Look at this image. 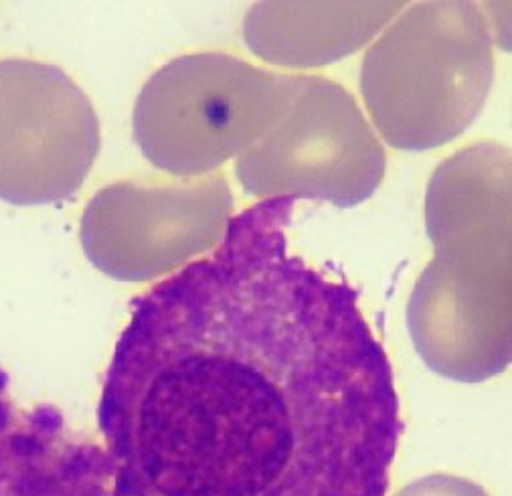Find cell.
<instances>
[{
	"mask_svg": "<svg viewBox=\"0 0 512 496\" xmlns=\"http://www.w3.org/2000/svg\"><path fill=\"white\" fill-rule=\"evenodd\" d=\"M294 201L134 300L98 405L110 496H387L391 361L355 288L290 254Z\"/></svg>",
	"mask_w": 512,
	"mask_h": 496,
	"instance_id": "1",
	"label": "cell"
},
{
	"mask_svg": "<svg viewBox=\"0 0 512 496\" xmlns=\"http://www.w3.org/2000/svg\"><path fill=\"white\" fill-rule=\"evenodd\" d=\"M446 25L440 5L405 15L367 55L365 100L385 138L399 148H430L460 134L478 114L492 77V55L480 13L470 7Z\"/></svg>",
	"mask_w": 512,
	"mask_h": 496,
	"instance_id": "2",
	"label": "cell"
},
{
	"mask_svg": "<svg viewBox=\"0 0 512 496\" xmlns=\"http://www.w3.org/2000/svg\"><path fill=\"white\" fill-rule=\"evenodd\" d=\"M385 158L353 98L328 81L296 77L282 122L239 162L251 195L320 197L353 207L379 185Z\"/></svg>",
	"mask_w": 512,
	"mask_h": 496,
	"instance_id": "3",
	"label": "cell"
},
{
	"mask_svg": "<svg viewBox=\"0 0 512 496\" xmlns=\"http://www.w3.org/2000/svg\"><path fill=\"white\" fill-rule=\"evenodd\" d=\"M106 450L81 440L49 405L23 409L0 371V496H110Z\"/></svg>",
	"mask_w": 512,
	"mask_h": 496,
	"instance_id": "4",
	"label": "cell"
}]
</instances>
